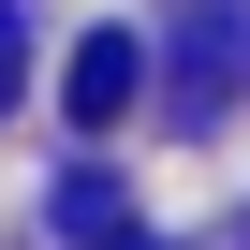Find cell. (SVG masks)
<instances>
[{
  "instance_id": "3",
  "label": "cell",
  "mask_w": 250,
  "mask_h": 250,
  "mask_svg": "<svg viewBox=\"0 0 250 250\" xmlns=\"http://www.w3.org/2000/svg\"><path fill=\"white\" fill-rule=\"evenodd\" d=\"M15 74H30V15L0 0V103H15Z\"/></svg>"
},
{
  "instance_id": "1",
  "label": "cell",
  "mask_w": 250,
  "mask_h": 250,
  "mask_svg": "<svg viewBox=\"0 0 250 250\" xmlns=\"http://www.w3.org/2000/svg\"><path fill=\"white\" fill-rule=\"evenodd\" d=\"M162 59H177V118H221V103L250 88V15H235V0H191Z\"/></svg>"
},
{
  "instance_id": "4",
  "label": "cell",
  "mask_w": 250,
  "mask_h": 250,
  "mask_svg": "<svg viewBox=\"0 0 250 250\" xmlns=\"http://www.w3.org/2000/svg\"><path fill=\"white\" fill-rule=\"evenodd\" d=\"M88 250H162V235H133V221H103V235H88Z\"/></svg>"
},
{
  "instance_id": "2",
  "label": "cell",
  "mask_w": 250,
  "mask_h": 250,
  "mask_svg": "<svg viewBox=\"0 0 250 250\" xmlns=\"http://www.w3.org/2000/svg\"><path fill=\"white\" fill-rule=\"evenodd\" d=\"M133 88H147V59H133V30H88V44H74V74H59V103L88 118V133H103V118H133Z\"/></svg>"
}]
</instances>
